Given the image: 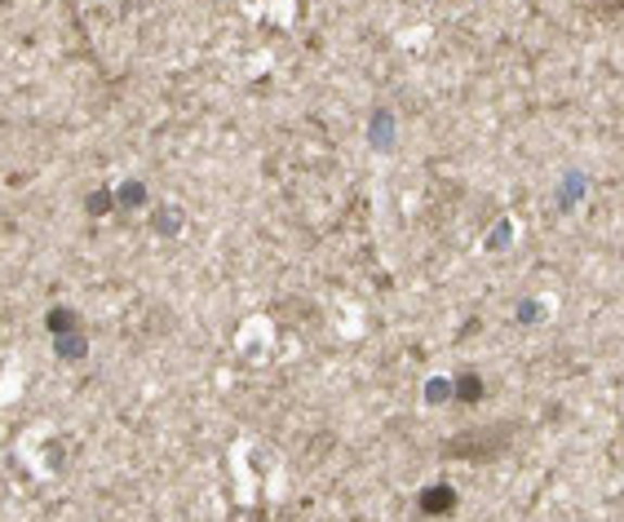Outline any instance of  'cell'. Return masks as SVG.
Returning <instances> with one entry per match:
<instances>
[{
	"label": "cell",
	"mask_w": 624,
	"mask_h": 522,
	"mask_svg": "<svg viewBox=\"0 0 624 522\" xmlns=\"http://www.w3.org/2000/svg\"><path fill=\"white\" fill-rule=\"evenodd\" d=\"M505 447H509V425H483V430H466V434H457L443 451H447V456H461V460H474V466H483V460H496Z\"/></svg>",
	"instance_id": "1"
}]
</instances>
